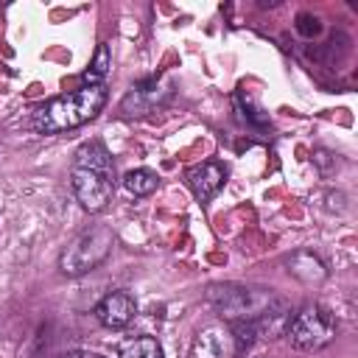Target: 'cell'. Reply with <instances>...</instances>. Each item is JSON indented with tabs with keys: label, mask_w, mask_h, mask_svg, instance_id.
Returning a JSON list of instances; mask_svg holds the SVG:
<instances>
[{
	"label": "cell",
	"mask_w": 358,
	"mask_h": 358,
	"mask_svg": "<svg viewBox=\"0 0 358 358\" xmlns=\"http://www.w3.org/2000/svg\"><path fill=\"white\" fill-rule=\"evenodd\" d=\"M70 185L87 213H101L115 196V162L101 140H87L73 154Z\"/></svg>",
	"instance_id": "obj_1"
},
{
	"label": "cell",
	"mask_w": 358,
	"mask_h": 358,
	"mask_svg": "<svg viewBox=\"0 0 358 358\" xmlns=\"http://www.w3.org/2000/svg\"><path fill=\"white\" fill-rule=\"evenodd\" d=\"M103 103H106V84H95V87L84 84L81 90H73L48 101L34 115V126L42 134H64L92 120L103 109Z\"/></svg>",
	"instance_id": "obj_2"
},
{
	"label": "cell",
	"mask_w": 358,
	"mask_h": 358,
	"mask_svg": "<svg viewBox=\"0 0 358 358\" xmlns=\"http://www.w3.org/2000/svg\"><path fill=\"white\" fill-rule=\"evenodd\" d=\"M207 302L227 319V322H257L268 310H274L282 299H277L266 288H249L238 282L227 285H210Z\"/></svg>",
	"instance_id": "obj_3"
},
{
	"label": "cell",
	"mask_w": 358,
	"mask_h": 358,
	"mask_svg": "<svg viewBox=\"0 0 358 358\" xmlns=\"http://www.w3.org/2000/svg\"><path fill=\"white\" fill-rule=\"evenodd\" d=\"M112 246H115V232L106 224H95L64 246V252L59 257V268L67 277H81V274L98 268L109 257Z\"/></svg>",
	"instance_id": "obj_4"
},
{
	"label": "cell",
	"mask_w": 358,
	"mask_h": 358,
	"mask_svg": "<svg viewBox=\"0 0 358 358\" xmlns=\"http://www.w3.org/2000/svg\"><path fill=\"white\" fill-rule=\"evenodd\" d=\"M338 333L336 316L324 308V305H308L302 308L285 327V336L291 341L294 350L299 352H316L324 350Z\"/></svg>",
	"instance_id": "obj_5"
},
{
	"label": "cell",
	"mask_w": 358,
	"mask_h": 358,
	"mask_svg": "<svg viewBox=\"0 0 358 358\" xmlns=\"http://www.w3.org/2000/svg\"><path fill=\"white\" fill-rule=\"evenodd\" d=\"M173 95V87L168 81V76H151L145 81H137L120 101V112L126 117H145L151 112H157L159 106H165Z\"/></svg>",
	"instance_id": "obj_6"
},
{
	"label": "cell",
	"mask_w": 358,
	"mask_h": 358,
	"mask_svg": "<svg viewBox=\"0 0 358 358\" xmlns=\"http://www.w3.org/2000/svg\"><path fill=\"white\" fill-rule=\"evenodd\" d=\"M187 358H238L235 336L229 324H210L199 330Z\"/></svg>",
	"instance_id": "obj_7"
},
{
	"label": "cell",
	"mask_w": 358,
	"mask_h": 358,
	"mask_svg": "<svg viewBox=\"0 0 358 358\" xmlns=\"http://www.w3.org/2000/svg\"><path fill=\"white\" fill-rule=\"evenodd\" d=\"M185 179H187V185H190V190H193V196L199 201H210L224 187L227 168L221 162H215V159H207V162H199V165L187 168Z\"/></svg>",
	"instance_id": "obj_8"
},
{
	"label": "cell",
	"mask_w": 358,
	"mask_h": 358,
	"mask_svg": "<svg viewBox=\"0 0 358 358\" xmlns=\"http://www.w3.org/2000/svg\"><path fill=\"white\" fill-rule=\"evenodd\" d=\"M134 296L131 294H126V291H112V294H106L98 305H95V319L103 324V327H109V330H120V327H126L129 322H131V316H134Z\"/></svg>",
	"instance_id": "obj_9"
},
{
	"label": "cell",
	"mask_w": 358,
	"mask_h": 358,
	"mask_svg": "<svg viewBox=\"0 0 358 358\" xmlns=\"http://www.w3.org/2000/svg\"><path fill=\"white\" fill-rule=\"evenodd\" d=\"M285 266H288V274L305 285H322L327 280V268L313 252H294Z\"/></svg>",
	"instance_id": "obj_10"
},
{
	"label": "cell",
	"mask_w": 358,
	"mask_h": 358,
	"mask_svg": "<svg viewBox=\"0 0 358 358\" xmlns=\"http://www.w3.org/2000/svg\"><path fill=\"white\" fill-rule=\"evenodd\" d=\"M159 185V176L151 171V168H134L123 176V187L131 193V196H151Z\"/></svg>",
	"instance_id": "obj_11"
},
{
	"label": "cell",
	"mask_w": 358,
	"mask_h": 358,
	"mask_svg": "<svg viewBox=\"0 0 358 358\" xmlns=\"http://www.w3.org/2000/svg\"><path fill=\"white\" fill-rule=\"evenodd\" d=\"M109 67H112V53H109V45H98V50H95V56H92V62H90V67L84 70V84L87 87H95V84H103V78L109 76Z\"/></svg>",
	"instance_id": "obj_12"
},
{
	"label": "cell",
	"mask_w": 358,
	"mask_h": 358,
	"mask_svg": "<svg viewBox=\"0 0 358 358\" xmlns=\"http://www.w3.org/2000/svg\"><path fill=\"white\" fill-rule=\"evenodd\" d=\"M120 358H162V347L154 336H137L120 347Z\"/></svg>",
	"instance_id": "obj_13"
},
{
	"label": "cell",
	"mask_w": 358,
	"mask_h": 358,
	"mask_svg": "<svg viewBox=\"0 0 358 358\" xmlns=\"http://www.w3.org/2000/svg\"><path fill=\"white\" fill-rule=\"evenodd\" d=\"M64 358H106V355H101V352H92V350H73V352H67Z\"/></svg>",
	"instance_id": "obj_14"
}]
</instances>
